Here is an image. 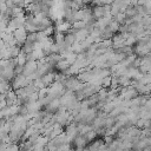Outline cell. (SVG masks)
<instances>
[{
	"mask_svg": "<svg viewBox=\"0 0 151 151\" xmlns=\"http://www.w3.org/2000/svg\"><path fill=\"white\" fill-rule=\"evenodd\" d=\"M83 83L79 81V79L77 77H66L65 80L63 81V86L65 87L66 91H71V92H76L78 90H80L83 87Z\"/></svg>",
	"mask_w": 151,
	"mask_h": 151,
	"instance_id": "cell-1",
	"label": "cell"
},
{
	"mask_svg": "<svg viewBox=\"0 0 151 151\" xmlns=\"http://www.w3.org/2000/svg\"><path fill=\"white\" fill-rule=\"evenodd\" d=\"M31 83H32V80H31L28 77H26V76H24V74H19V76H15L14 79L12 80V83H11V88H12L13 91L19 90V88H24V87H26L27 85H29Z\"/></svg>",
	"mask_w": 151,
	"mask_h": 151,
	"instance_id": "cell-2",
	"label": "cell"
},
{
	"mask_svg": "<svg viewBox=\"0 0 151 151\" xmlns=\"http://www.w3.org/2000/svg\"><path fill=\"white\" fill-rule=\"evenodd\" d=\"M64 133H65L66 137L68 138L70 143L73 142V140L79 136V131H78L77 124H76V123H71L70 125H67V126L65 127V132H64Z\"/></svg>",
	"mask_w": 151,
	"mask_h": 151,
	"instance_id": "cell-3",
	"label": "cell"
},
{
	"mask_svg": "<svg viewBox=\"0 0 151 151\" xmlns=\"http://www.w3.org/2000/svg\"><path fill=\"white\" fill-rule=\"evenodd\" d=\"M12 35H13V38L15 39V41H17V46H19V47H21V45L26 41V39H27V32H26V29L24 28V27H21V28H19V29H15L13 33H12Z\"/></svg>",
	"mask_w": 151,
	"mask_h": 151,
	"instance_id": "cell-4",
	"label": "cell"
},
{
	"mask_svg": "<svg viewBox=\"0 0 151 151\" xmlns=\"http://www.w3.org/2000/svg\"><path fill=\"white\" fill-rule=\"evenodd\" d=\"M35 72H37V61H27L24 65V70H22V74L24 76L31 77Z\"/></svg>",
	"mask_w": 151,
	"mask_h": 151,
	"instance_id": "cell-5",
	"label": "cell"
},
{
	"mask_svg": "<svg viewBox=\"0 0 151 151\" xmlns=\"http://www.w3.org/2000/svg\"><path fill=\"white\" fill-rule=\"evenodd\" d=\"M5 103H6V106H14V105H18V98L14 93L13 90L8 91L7 93H5Z\"/></svg>",
	"mask_w": 151,
	"mask_h": 151,
	"instance_id": "cell-6",
	"label": "cell"
},
{
	"mask_svg": "<svg viewBox=\"0 0 151 151\" xmlns=\"http://www.w3.org/2000/svg\"><path fill=\"white\" fill-rule=\"evenodd\" d=\"M59 109H60V101H59V99H53V100H51V101L48 103V105L45 107V111H46L47 113L54 114Z\"/></svg>",
	"mask_w": 151,
	"mask_h": 151,
	"instance_id": "cell-7",
	"label": "cell"
},
{
	"mask_svg": "<svg viewBox=\"0 0 151 151\" xmlns=\"http://www.w3.org/2000/svg\"><path fill=\"white\" fill-rule=\"evenodd\" d=\"M54 76H55V72L52 71V72H50V73H47V74H45L44 77L40 78L45 87H50L54 83Z\"/></svg>",
	"mask_w": 151,
	"mask_h": 151,
	"instance_id": "cell-8",
	"label": "cell"
},
{
	"mask_svg": "<svg viewBox=\"0 0 151 151\" xmlns=\"http://www.w3.org/2000/svg\"><path fill=\"white\" fill-rule=\"evenodd\" d=\"M74 31V29H73ZM90 35V33L87 32V29H79V31H74V38H76V42H81L84 41L87 37Z\"/></svg>",
	"mask_w": 151,
	"mask_h": 151,
	"instance_id": "cell-9",
	"label": "cell"
},
{
	"mask_svg": "<svg viewBox=\"0 0 151 151\" xmlns=\"http://www.w3.org/2000/svg\"><path fill=\"white\" fill-rule=\"evenodd\" d=\"M70 66H71V65H70L65 59H63V60H60V61L55 65V68H57V71H58V72H60V73H63V74H64V73L68 70V67H70Z\"/></svg>",
	"mask_w": 151,
	"mask_h": 151,
	"instance_id": "cell-10",
	"label": "cell"
},
{
	"mask_svg": "<svg viewBox=\"0 0 151 151\" xmlns=\"http://www.w3.org/2000/svg\"><path fill=\"white\" fill-rule=\"evenodd\" d=\"M46 59H47V63H48L52 67H55V65H57L60 60H63V58H61L60 54H51V55L47 57Z\"/></svg>",
	"mask_w": 151,
	"mask_h": 151,
	"instance_id": "cell-11",
	"label": "cell"
},
{
	"mask_svg": "<svg viewBox=\"0 0 151 151\" xmlns=\"http://www.w3.org/2000/svg\"><path fill=\"white\" fill-rule=\"evenodd\" d=\"M14 61H15V66H24L26 64V55L20 52V54L17 58H14Z\"/></svg>",
	"mask_w": 151,
	"mask_h": 151,
	"instance_id": "cell-12",
	"label": "cell"
},
{
	"mask_svg": "<svg viewBox=\"0 0 151 151\" xmlns=\"http://www.w3.org/2000/svg\"><path fill=\"white\" fill-rule=\"evenodd\" d=\"M119 27H120V25H119L118 22H116L114 20H111V22H110L109 26H107V28H109L113 34H116V33L119 32Z\"/></svg>",
	"mask_w": 151,
	"mask_h": 151,
	"instance_id": "cell-13",
	"label": "cell"
},
{
	"mask_svg": "<svg viewBox=\"0 0 151 151\" xmlns=\"http://www.w3.org/2000/svg\"><path fill=\"white\" fill-rule=\"evenodd\" d=\"M11 90H12L11 88V84H8L6 81H2V80L0 81V94H5Z\"/></svg>",
	"mask_w": 151,
	"mask_h": 151,
	"instance_id": "cell-14",
	"label": "cell"
},
{
	"mask_svg": "<svg viewBox=\"0 0 151 151\" xmlns=\"http://www.w3.org/2000/svg\"><path fill=\"white\" fill-rule=\"evenodd\" d=\"M112 20H114V21L118 22L120 26H123V25L125 24V15H124V13H118V14H116L114 17H112Z\"/></svg>",
	"mask_w": 151,
	"mask_h": 151,
	"instance_id": "cell-15",
	"label": "cell"
},
{
	"mask_svg": "<svg viewBox=\"0 0 151 151\" xmlns=\"http://www.w3.org/2000/svg\"><path fill=\"white\" fill-rule=\"evenodd\" d=\"M86 28V22L85 21H76L72 24V29L79 31V29H85Z\"/></svg>",
	"mask_w": 151,
	"mask_h": 151,
	"instance_id": "cell-16",
	"label": "cell"
},
{
	"mask_svg": "<svg viewBox=\"0 0 151 151\" xmlns=\"http://www.w3.org/2000/svg\"><path fill=\"white\" fill-rule=\"evenodd\" d=\"M27 42L29 44H35L38 42V38H37V33H27V39H26Z\"/></svg>",
	"mask_w": 151,
	"mask_h": 151,
	"instance_id": "cell-17",
	"label": "cell"
},
{
	"mask_svg": "<svg viewBox=\"0 0 151 151\" xmlns=\"http://www.w3.org/2000/svg\"><path fill=\"white\" fill-rule=\"evenodd\" d=\"M5 151H19V146L17 144H8L5 149Z\"/></svg>",
	"mask_w": 151,
	"mask_h": 151,
	"instance_id": "cell-18",
	"label": "cell"
},
{
	"mask_svg": "<svg viewBox=\"0 0 151 151\" xmlns=\"http://www.w3.org/2000/svg\"><path fill=\"white\" fill-rule=\"evenodd\" d=\"M145 110H149V111H151V94H150V97H149V99L146 100V103H145V105L143 106Z\"/></svg>",
	"mask_w": 151,
	"mask_h": 151,
	"instance_id": "cell-19",
	"label": "cell"
},
{
	"mask_svg": "<svg viewBox=\"0 0 151 151\" xmlns=\"http://www.w3.org/2000/svg\"><path fill=\"white\" fill-rule=\"evenodd\" d=\"M129 151H134V150H132V149H131V150H129Z\"/></svg>",
	"mask_w": 151,
	"mask_h": 151,
	"instance_id": "cell-20",
	"label": "cell"
}]
</instances>
